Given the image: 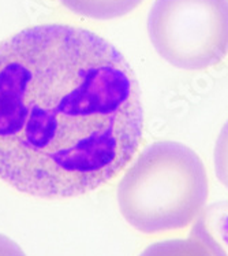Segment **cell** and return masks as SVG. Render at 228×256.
<instances>
[{
  "label": "cell",
  "instance_id": "obj_1",
  "mask_svg": "<svg viewBox=\"0 0 228 256\" xmlns=\"http://www.w3.org/2000/svg\"><path fill=\"white\" fill-rule=\"evenodd\" d=\"M142 132L137 78L105 38L48 24L0 42V178L21 194L93 192L129 164Z\"/></svg>",
  "mask_w": 228,
  "mask_h": 256
},
{
  "label": "cell",
  "instance_id": "obj_2",
  "mask_svg": "<svg viewBox=\"0 0 228 256\" xmlns=\"http://www.w3.org/2000/svg\"><path fill=\"white\" fill-rule=\"evenodd\" d=\"M209 182L201 158L185 144L159 142L141 154L118 185L126 222L145 234L185 229L203 211Z\"/></svg>",
  "mask_w": 228,
  "mask_h": 256
},
{
  "label": "cell",
  "instance_id": "obj_3",
  "mask_svg": "<svg viewBox=\"0 0 228 256\" xmlns=\"http://www.w3.org/2000/svg\"><path fill=\"white\" fill-rule=\"evenodd\" d=\"M148 34L156 52L172 66L213 68L228 55V0H155Z\"/></svg>",
  "mask_w": 228,
  "mask_h": 256
},
{
  "label": "cell",
  "instance_id": "obj_4",
  "mask_svg": "<svg viewBox=\"0 0 228 256\" xmlns=\"http://www.w3.org/2000/svg\"><path fill=\"white\" fill-rule=\"evenodd\" d=\"M211 256H228V202H218L200 212L190 232Z\"/></svg>",
  "mask_w": 228,
  "mask_h": 256
},
{
  "label": "cell",
  "instance_id": "obj_5",
  "mask_svg": "<svg viewBox=\"0 0 228 256\" xmlns=\"http://www.w3.org/2000/svg\"><path fill=\"white\" fill-rule=\"evenodd\" d=\"M67 10L90 20H115L134 11L144 0H59Z\"/></svg>",
  "mask_w": 228,
  "mask_h": 256
},
{
  "label": "cell",
  "instance_id": "obj_6",
  "mask_svg": "<svg viewBox=\"0 0 228 256\" xmlns=\"http://www.w3.org/2000/svg\"><path fill=\"white\" fill-rule=\"evenodd\" d=\"M141 256H211L194 238L170 240L149 246Z\"/></svg>",
  "mask_w": 228,
  "mask_h": 256
},
{
  "label": "cell",
  "instance_id": "obj_7",
  "mask_svg": "<svg viewBox=\"0 0 228 256\" xmlns=\"http://www.w3.org/2000/svg\"><path fill=\"white\" fill-rule=\"evenodd\" d=\"M215 172L219 181L228 189V120L220 130L215 146Z\"/></svg>",
  "mask_w": 228,
  "mask_h": 256
},
{
  "label": "cell",
  "instance_id": "obj_8",
  "mask_svg": "<svg viewBox=\"0 0 228 256\" xmlns=\"http://www.w3.org/2000/svg\"><path fill=\"white\" fill-rule=\"evenodd\" d=\"M0 256H26L21 246L10 240L8 237L0 234Z\"/></svg>",
  "mask_w": 228,
  "mask_h": 256
}]
</instances>
